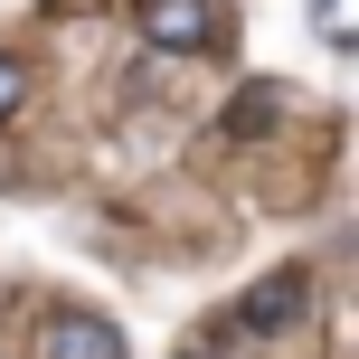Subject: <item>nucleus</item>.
Segmentation results:
<instances>
[{
  "label": "nucleus",
  "mask_w": 359,
  "mask_h": 359,
  "mask_svg": "<svg viewBox=\"0 0 359 359\" xmlns=\"http://www.w3.org/2000/svg\"><path fill=\"white\" fill-rule=\"evenodd\" d=\"M48 359H133L104 312H48Z\"/></svg>",
  "instance_id": "obj_3"
},
{
  "label": "nucleus",
  "mask_w": 359,
  "mask_h": 359,
  "mask_svg": "<svg viewBox=\"0 0 359 359\" xmlns=\"http://www.w3.org/2000/svg\"><path fill=\"white\" fill-rule=\"evenodd\" d=\"M312 29L322 48H359V0H312Z\"/></svg>",
  "instance_id": "obj_4"
},
{
  "label": "nucleus",
  "mask_w": 359,
  "mask_h": 359,
  "mask_svg": "<svg viewBox=\"0 0 359 359\" xmlns=\"http://www.w3.org/2000/svg\"><path fill=\"white\" fill-rule=\"evenodd\" d=\"M312 312V274L303 265H274V274H255L246 293H236V312L217 331H227V341H274V331H293Z\"/></svg>",
  "instance_id": "obj_1"
},
{
  "label": "nucleus",
  "mask_w": 359,
  "mask_h": 359,
  "mask_svg": "<svg viewBox=\"0 0 359 359\" xmlns=\"http://www.w3.org/2000/svg\"><path fill=\"white\" fill-rule=\"evenodd\" d=\"M142 48H161V57H189V48H208L217 38V10L208 0H142Z\"/></svg>",
  "instance_id": "obj_2"
},
{
  "label": "nucleus",
  "mask_w": 359,
  "mask_h": 359,
  "mask_svg": "<svg viewBox=\"0 0 359 359\" xmlns=\"http://www.w3.org/2000/svg\"><path fill=\"white\" fill-rule=\"evenodd\" d=\"M274 104H284L274 86H246V95H236V114H227V123H236V133H265V123H274Z\"/></svg>",
  "instance_id": "obj_5"
},
{
  "label": "nucleus",
  "mask_w": 359,
  "mask_h": 359,
  "mask_svg": "<svg viewBox=\"0 0 359 359\" xmlns=\"http://www.w3.org/2000/svg\"><path fill=\"white\" fill-rule=\"evenodd\" d=\"M189 359H208V350H189Z\"/></svg>",
  "instance_id": "obj_7"
},
{
  "label": "nucleus",
  "mask_w": 359,
  "mask_h": 359,
  "mask_svg": "<svg viewBox=\"0 0 359 359\" xmlns=\"http://www.w3.org/2000/svg\"><path fill=\"white\" fill-rule=\"evenodd\" d=\"M19 95H29V76H19V57H0V123L19 114Z\"/></svg>",
  "instance_id": "obj_6"
}]
</instances>
